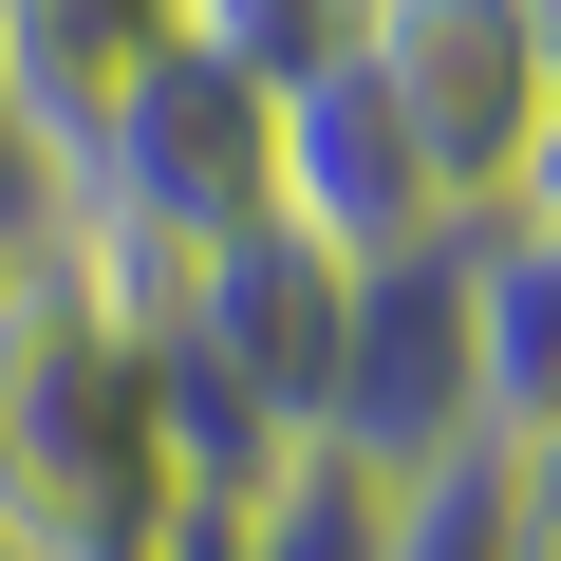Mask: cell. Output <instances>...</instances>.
Segmentation results:
<instances>
[{"label": "cell", "instance_id": "cell-1", "mask_svg": "<svg viewBox=\"0 0 561 561\" xmlns=\"http://www.w3.org/2000/svg\"><path fill=\"white\" fill-rule=\"evenodd\" d=\"M169 280L57 187L0 243V561H187Z\"/></svg>", "mask_w": 561, "mask_h": 561}, {"label": "cell", "instance_id": "cell-2", "mask_svg": "<svg viewBox=\"0 0 561 561\" xmlns=\"http://www.w3.org/2000/svg\"><path fill=\"white\" fill-rule=\"evenodd\" d=\"M76 206H94L150 280H187V262L262 243V225H280V76H243V57H206V38H169V57L131 76V113L94 131Z\"/></svg>", "mask_w": 561, "mask_h": 561}, {"label": "cell", "instance_id": "cell-3", "mask_svg": "<svg viewBox=\"0 0 561 561\" xmlns=\"http://www.w3.org/2000/svg\"><path fill=\"white\" fill-rule=\"evenodd\" d=\"M337 57L375 76V113L412 131V169H431V206L449 225H486L505 187H524V150H542V38H524V0H337Z\"/></svg>", "mask_w": 561, "mask_h": 561}, {"label": "cell", "instance_id": "cell-4", "mask_svg": "<svg viewBox=\"0 0 561 561\" xmlns=\"http://www.w3.org/2000/svg\"><path fill=\"white\" fill-rule=\"evenodd\" d=\"M319 449H337L356 486H431L449 449H486V412H468V225L412 243V262H375V280H337Z\"/></svg>", "mask_w": 561, "mask_h": 561}, {"label": "cell", "instance_id": "cell-5", "mask_svg": "<svg viewBox=\"0 0 561 561\" xmlns=\"http://www.w3.org/2000/svg\"><path fill=\"white\" fill-rule=\"evenodd\" d=\"M280 243H300V262H337V280H375V262L449 243V206H431L412 131L375 113V76H356L337 38L280 76Z\"/></svg>", "mask_w": 561, "mask_h": 561}, {"label": "cell", "instance_id": "cell-6", "mask_svg": "<svg viewBox=\"0 0 561 561\" xmlns=\"http://www.w3.org/2000/svg\"><path fill=\"white\" fill-rule=\"evenodd\" d=\"M187 38V0H0V131L57 187L94 169V131L131 113V76Z\"/></svg>", "mask_w": 561, "mask_h": 561}, {"label": "cell", "instance_id": "cell-7", "mask_svg": "<svg viewBox=\"0 0 561 561\" xmlns=\"http://www.w3.org/2000/svg\"><path fill=\"white\" fill-rule=\"evenodd\" d=\"M468 412L486 431L561 412V243H524V225H468Z\"/></svg>", "mask_w": 561, "mask_h": 561}, {"label": "cell", "instance_id": "cell-8", "mask_svg": "<svg viewBox=\"0 0 561 561\" xmlns=\"http://www.w3.org/2000/svg\"><path fill=\"white\" fill-rule=\"evenodd\" d=\"M486 561H561V412L542 431H486Z\"/></svg>", "mask_w": 561, "mask_h": 561}, {"label": "cell", "instance_id": "cell-9", "mask_svg": "<svg viewBox=\"0 0 561 561\" xmlns=\"http://www.w3.org/2000/svg\"><path fill=\"white\" fill-rule=\"evenodd\" d=\"M375 561H486V468L449 449L431 486H393V524H375Z\"/></svg>", "mask_w": 561, "mask_h": 561}, {"label": "cell", "instance_id": "cell-10", "mask_svg": "<svg viewBox=\"0 0 561 561\" xmlns=\"http://www.w3.org/2000/svg\"><path fill=\"white\" fill-rule=\"evenodd\" d=\"M486 225H524V243H561V113H542V150H524V187H505Z\"/></svg>", "mask_w": 561, "mask_h": 561}, {"label": "cell", "instance_id": "cell-11", "mask_svg": "<svg viewBox=\"0 0 561 561\" xmlns=\"http://www.w3.org/2000/svg\"><path fill=\"white\" fill-rule=\"evenodd\" d=\"M38 206H57V169H38V150H20V131H0V243H20V225H38Z\"/></svg>", "mask_w": 561, "mask_h": 561}, {"label": "cell", "instance_id": "cell-12", "mask_svg": "<svg viewBox=\"0 0 561 561\" xmlns=\"http://www.w3.org/2000/svg\"><path fill=\"white\" fill-rule=\"evenodd\" d=\"M524 38H542V94H561V0H524Z\"/></svg>", "mask_w": 561, "mask_h": 561}]
</instances>
